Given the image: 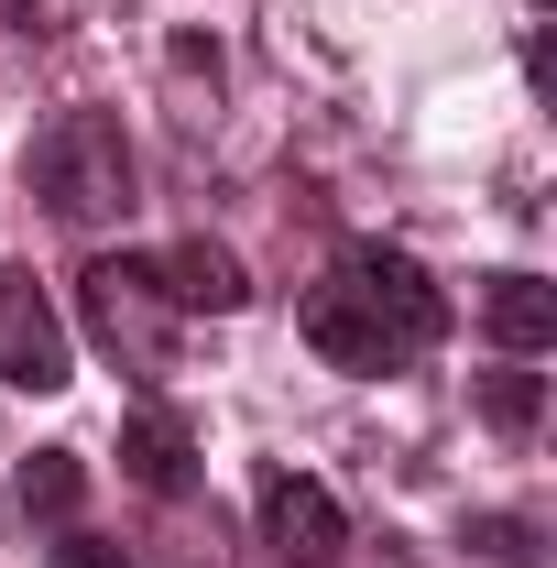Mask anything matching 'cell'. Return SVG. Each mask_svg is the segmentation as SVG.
Here are the masks:
<instances>
[{"label": "cell", "mask_w": 557, "mask_h": 568, "mask_svg": "<svg viewBox=\"0 0 557 568\" xmlns=\"http://www.w3.org/2000/svg\"><path fill=\"white\" fill-rule=\"evenodd\" d=\"M0 383H22V394H67L77 383L67 317H55V295L22 274V263H0Z\"/></svg>", "instance_id": "5b68a950"}, {"label": "cell", "mask_w": 557, "mask_h": 568, "mask_svg": "<svg viewBox=\"0 0 557 568\" xmlns=\"http://www.w3.org/2000/svg\"><path fill=\"white\" fill-rule=\"evenodd\" d=\"M153 274H164V295L198 317H241L252 306V274H241V252H219V241H175V252H153Z\"/></svg>", "instance_id": "52a82bcc"}, {"label": "cell", "mask_w": 557, "mask_h": 568, "mask_svg": "<svg viewBox=\"0 0 557 568\" xmlns=\"http://www.w3.org/2000/svg\"><path fill=\"white\" fill-rule=\"evenodd\" d=\"M252 514H263V547H274L284 568H340V547H350L340 493H328V481H306V470H284V459L252 470Z\"/></svg>", "instance_id": "277c9868"}, {"label": "cell", "mask_w": 557, "mask_h": 568, "mask_svg": "<svg viewBox=\"0 0 557 568\" xmlns=\"http://www.w3.org/2000/svg\"><path fill=\"white\" fill-rule=\"evenodd\" d=\"M482 568H547V536H536V514H470V536H459Z\"/></svg>", "instance_id": "8fae6325"}, {"label": "cell", "mask_w": 557, "mask_h": 568, "mask_svg": "<svg viewBox=\"0 0 557 568\" xmlns=\"http://www.w3.org/2000/svg\"><path fill=\"white\" fill-rule=\"evenodd\" d=\"M44 568H142L121 536H99V525H55V547H44Z\"/></svg>", "instance_id": "7c38bea8"}, {"label": "cell", "mask_w": 557, "mask_h": 568, "mask_svg": "<svg viewBox=\"0 0 557 568\" xmlns=\"http://www.w3.org/2000/svg\"><path fill=\"white\" fill-rule=\"evenodd\" d=\"M77 503H88V459L77 448H33L22 459V514L33 525H77Z\"/></svg>", "instance_id": "9c48e42d"}, {"label": "cell", "mask_w": 557, "mask_h": 568, "mask_svg": "<svg viewBox=\"0 0 557 568\" xmlns=\"http://www.w3.org/2000/svg\"><path fill=\"white\" fill-rule=\"evenodd\" d=\"M482 426L492 437H536V426H547V372H525V361L482 372Z\"/></svg>", "instance_id": "30bf717a"}, {"label": "cell", "mask_w": 557, "mask_h": 568, "mask_svg": "<svg viewBox=\"0 0 557 568\" xmlns=\"http://www.w3.org/2000/svg\"><path fill=\"white\" fill-rule=\"evenodd\" d=\"M295 339L328 361V372L383 383V372H405V361H426L448 339V284L426 274L416 252H394V241H350L340 263L306 284Z\"/></svg>", "instance_id": "6da1fadb"}, {"label": "cell", "mask_w": 557, "mask_h": 568, "mask_svg": "<svg viewBox=\"0 0 557 568\" xmlns=\"http://www.w3.org/2000/svg\"><path fill=\"white\" fill-rule=\"evenodd\" d=\"M121 481L153 493V503H186V493H198V437H186L175 405H132V416H121Z\"/></svg>", "instance_id": "8992f818"}, {"label": "cell", "mask_w": 557, "mask_h": 568, "mask_svg": "<svg viewBox=\"0 0 557 568\" xmlns=\"http://www.w3.org/2000/svg\"><path fill=\"white\" fill-rule=\"evenodd\" d=\"M482 328H492L514 361H536V351L557 339V284H547V274H492V284H482Z\"/></svg>", "instance_id": "ba28073f"}, {"label": "cell", "mask_w": 557, "mask_h": 568, "mask_svg": "<svg viewBox=\"0 0 557 568\" xmlns=\"http://www.w3.org/2000/svg\"><path fill=\"white\" fill-rule=\"evenodd\" d=\"M33 197L67 219V230H110V219H132L142 209V164H132L121 110H67L55 132L33 142Z\"/></svg>", "instance_id": "7a4b0ae2"}, {"label": "cell", "mask_w": 557, "mask_h": 568, "mask_svg": "<svg viewBox=\"0 0 557 568\" xmlns=\"http://www.w3.org/2000/svg\"><path fill=\"white\" fill-rule=\"evenodd\" d=\"M0 33H33L44 44V33H67V0H0Z\"/></svg>", "instance_id": "4fadbf2b"}, {"label": "cell", "mask_w": 557, "mask_h": 568, "mask_svg": "<svg viewBox=\"0 0 557 568\" xmlns=\"http://www.w3.org/2000/svg\"><path fill=\"white\" fill-rule=\"evenodd\" d=\"M77 317H88V339L121 361L132 383H153V372H175V295H164V274H153V252H99L88 274H77Z\"/></svg>", "instance_id": "3957f363"}]
</instances>
